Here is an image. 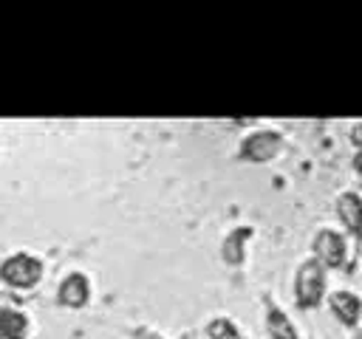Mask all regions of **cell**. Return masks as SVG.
Masks as SVG:
<instances>
[{
	"mask_svg": "<svg viewBox=\"0 0 362 339\" xmlns=\"http://www.w3.org/2000/svg\"><path fill=\"white\" fill-rule=\"evenodd\" d=\"M356 339H362V336H356Z\"/></svg>",
	"mask_w": 362,
	"mask_h": 339,
	"instance_id": "15",
	"label": "cell"
},
{
	"mask_svg": "<svg viewBox=\"0 0 362 339\" xmlns=\"http://www.w3.org/2000/svg\"><path fill=\"white\" fill-rule=\"evenodd\" d=\"M40 277H42V263L37 257L25 254V251L11 254L0 266V280L11 288H31V285L40 282Z\"/></svg>",
	"mask_w": 362,
	"mask_h": 339,
	"instance_id": "1",
	"label": "cell"
},
{
	"mask_svg": "<svg viewBox=\"0 0 362 339\" xmlns=\"http://www.w3.org/2000/svg\"><path fill=\"white\" fill-rule=\"evenodd\" d=\"M314 251H317V260H320L322 266L337 268V266L345 263V240H342V234H337V232H331V229H322V232L314 237Z\"/></svg>",
	"mask_w": 362,
	"mask_h": 339,
	"instance_id": "4",
	"label": "cell"
},
{
	"mask_svg": "<svg viewBox=\"0 0 362 339\" xmlns=\"http://www.w3.org/2000/svg\"><path fill=\"white\" fill-rule=\"evenodd\" d=\"M206 333H209V339H246L226 316H218V319H212L209 325H206Z\"/></svg>",
	"mask_w": 362,
	"mask_h": 339,
	"instance_id": "11",
	"label": "cell"
},
{
	"mask_svg": "<svg viewBox=\"0 0 362 339\" xmlns=\"http://www.w3.org/2000/svg\"><path fill=\"white\" fill-rule=\"evenodd\" d=\"M57 297H59V302L68 305V308H82V305H88V299H90V282H88V277L79 274V271L68 274V277L59 282Z\"/></svg>",
	"mask_w": 362,
	"mask_h": 339,
	"instance_id": "5",
	"label": "cell"
},
{
	"mask_svg": "<svg viewBox=\"0 0 362 339\" xmlns=\"http://www.w3.org/2000/svg\"><path fill=\"white\" fill-rule=\"evenodd\" d=\"M354 167H356V172L362 175V153H356V158H354Z\"/></svg>",
	"mask_w": 362,
	"mask_h": 339,
	"instance_id": "14",
	"label": "cell"
},
{
	"mask_svg": "<svg viewBox=\"0 0 362 339\" xmlns=\"http://www.w3.org/2000/svg\"><path fill=\"white\" fill-rule=\"evenodd\" d=\"M283 147V138L277 130H257L252 136L243 138L240 144V158L246 161H255V164H263V161H272Z\"/></svg>",
	"mask_w": 362,
	"mask_h": 339,
	"instance_id": "3",
	"label": "cell"
},
{
	"mask_svg": "<svg viewBox=\"0 0 362 339\" xmlns=\"http://www.w3.org/2000/svg\"><path fill=\"white\" fill-rule=\"evenodd\" d=\"M136 339H161V336L153 333V331H144V328H141V331H136Z\"/></svg>",
	"mask_w": 362,
	"mask_h": 339,
	"instance_id": "13",
	"label": "cell"
},
{
	"mask_svg": "<svg viewBox=\"0 0 362 339\" xmlns=\"http://www.w3.org/2000/svg\"><path fill=\"white\" fill-rule=\"evenodd\" d=\"M331 311L339 316V322L356 325L359 316H362V302L351 291H337V294H331Z\"/></svg>",
	"mask_w": 362,
	"mask_h": 339,
	"instance_id": "7",
	"label": "cell"
},
{
	"mask_svg": "<svg viewBox=\"0 0 362 339\" xmlns=\"http://www.w3.org/2000/svg\"><path fill=\"white\" fill-rule=\"evenodd\" d=\"M266 325H269V333L274 339H297V331L294 325L288 322V316L277 308H269V316H266Z\"/></svg>",
	"mask_w": 362,
	"mask_h": 339,
	"instance_id": "10",
	"label": "cell"
},
{
	"mask_svg": "<svg viewBox=\"0 0 362 339\" xmlns=\"http://www.w3.org/2000/svg\"><path fill=\"white\" fill-rule=\"evenodd\" d=\"M325 291V268L320 260H305L297 271V282H294V294H297V305L300 308H314L320 305Z\"/></svg>",
	"mask_w": 362,
	"mask_h": 339,
	"instance_id": "2",
	"label": "cell"
},
{
	"mask_svg": "<svg viewBox=\"0 0 362 339\" xmlns=\"http://www.w3.org/2000/svg\"><path fill=\"white\" fill-rule=\"evenodd\" d=\"M351 138H354V144H356V147H362V121H359V124H354Z\"/></svg>",
	"mask_w": 362,
	"mask_h": 339,
	"instance_id": "12",
	"label": "cell"
},
{
	"mask_svg": "<svg viewBox=\"0 0 362 339\" xmlns=\"http://www.w3.org/2000/svg\"><path fill=\"white\" fill-rule=\"evenodd\" d=\"M25 333H28L25 314L14 308H0V339H25Z\"/></svg>",
	"mask_w": 362,
	"mask_h": 339,
	"instance_id": "8",
	"label": "cell"
},
{
	"mask_svg": "<svg viewBox=\"0 0 362 339\" xmlns=\"http://www.w3.org/2000/svg\"><path fill=\"white\" fill-rule=\"evenodd\" d=\"M249 237H252V229L243 226V229H235V232L223 240V260H226L229 266L243 263V243H246Z\"/></svg>",
	"mask_w": 362,
	"mask_h": 339,
	"instance_id": "9",
	"label": "cell"
},
{
	"mask_svg": "<svg viewBox=\"0 0 362 339\" xmlns=\"http://www.w3.org/2000/svg\"><path fill=\"white\" fill-rule=\"evenodd\" d=\"M337 212H339L342 223L348 226V232H351L356 240H362V198L354 195V192L339 195V201H337Z\"/></svg>",
	"mask_w": 362,
	"mask_h": 339,
	"instance_id": "6",
	"label": "cell"
}]
</instances>
